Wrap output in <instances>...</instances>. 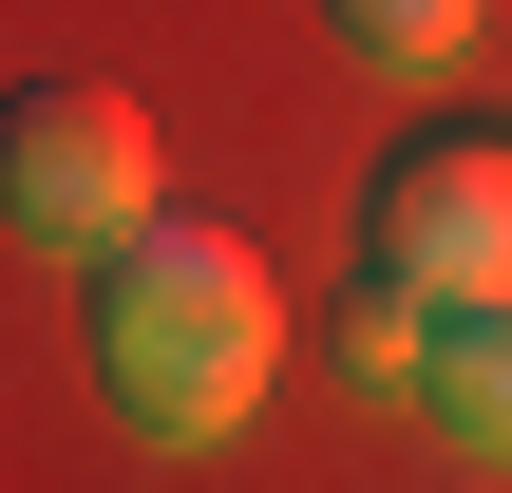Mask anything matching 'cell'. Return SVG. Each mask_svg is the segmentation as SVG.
<instances>
[{
    "label": "cell",
    "instance_id": "6da1fadb",
    "mask_svg": "<svg viewBox=\"0 0 512 493\" xmlns=\"http://www.w3.org/2000/svg\"><path fill=\"white\" fill-rule=\"evenodd\" d=\"M76 361H95L114 437L209 456V437L285 380V285H266V247H247V228H209V209H171V190H152L114 247H76Z\"/></svg>",
    "mask_w": 512,
    "mask_h": 493
},
{
    "label": "cell",
    "instance_id": "7a4b0ae2",
    "mask_svg": "<svg viewBox=\"0 0 512 493\" xmlns=\"http://www.w3.org/2000/svg\"><path fill=\"white\" fill-rule=\"evenodd\" d=\"M361 266L399 304H494L512 285V114H418L361 171Z\"/></svg>",
    "mask_w": 512,
    "mask_h": 493
},
{
    "label": "cell",
    "instance_id": "3957f363",
    "mask_svg": "<svg viewBox=\"0 0 512 493\" xmlns=\"http://www.w3.org/2000/svg\"><path fill=\"white\" fill-rule=\"evenodd\" d=\"M152 209V114L114 76H0V228L19 247H114Z\"/></svg>",
    "mask_w": 512,
    "mask_h": 493
},
{
    "label": "cell",
    "instance_id": "277c9868",
    "mask_svg": "<svg viewBox=\"0 0 512 493\" xmlns=\"http://www.w3.org/2000/svg\"><path fill=\"white\" fill-rule=\"evenodd\" d=\"M418 399L456 418V456L512 475V285L494 304H418Z\"/></svg>",
    "mask_w": 512,
    "mask_h": 493
},
{
    "label": "cell",
    "instance_id": "5b68a950",
    "mask_svg": "<svg viewBox=\"0 0 512 493\" xmlns=\"http://www.w3.org/2000/svg\"><path fill=\"white\" fill-rule=\"evenodd\" d=\"M323 38L380 57V76H456L475 57V0H323Z\"/></svg>",
    "mask_w": 512,
    "mask_h": 493
},
{
    "label": "cell",
    "instance_id": "8992f818",
    "mask_svg": "<svg viewBox=\"0 0 512 493\" xmlns=\"http://www.w3.org/2000/svg\"><path fill=\"white\" fill-rule=\"evenodd\" d=\"M323 361H342V380H361V399H418V304H399V285H380V266H361V285H342V304H323Z\"/></svg>",
    "mask_w": 512,
    "mask_h": 493
}]
</instances>
